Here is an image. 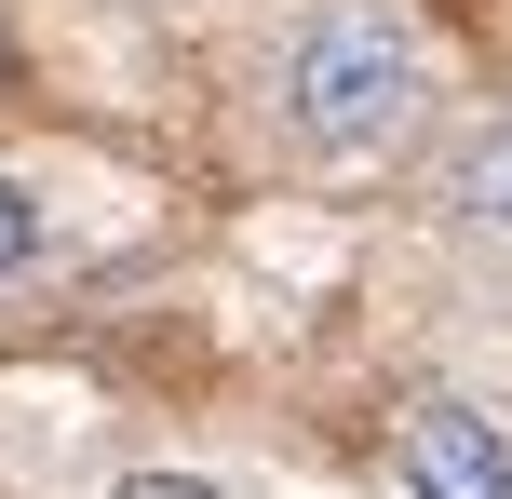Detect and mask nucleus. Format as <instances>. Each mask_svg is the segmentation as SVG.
<instances>
[{"instance_id": "obj_1", "label": "nucleus", "mask_w": 512, "mask_h": 499, "mask_svg": "<svg viewBox=\"0 0 512 499\" xmlns=\"http://www.w3.org/2000/svg\"><path fill=\"white\" fill-rule=\"evenodd\" d=\"M270 95H283V135H297L310 162L364 176V162H391L432 122V54H418V27L391 14V0H324V14H297Z\"/></svg>"}, {"instance_id": "obj_2", "label": "nucleus", "mask_w": 512, "mask_h": 499, "mask_svg": "<svg viewBox=\"0 0 512 499\" xmlns=\"http://www.w3.org/2000/svg\"><path fill=\"white\" fill-rule=\"evenodd\" d=\"M391 473H405V499H512V432L459 392H418L391 419Z\"/></svg>"}, {"instance_id": "obj_3", "label": "nucleus", "mask_w": 512, "mask_h": 499, "mask_svg": "<svg viewBox=\"0 0 512 499\" xmlns=\"http://www.w3.org/2000/svg\"><path fill=\"white\" fill-rule=\"evenodd\" d=\"M445 216L486 230V243H512V122H472V135H459V162H445Z\"/></svg>"}, {"instance_id": "obj_4", "label": "nucleus", "mask_w": 512, "mask_h": 499, "mask_svg": "<svg viewBox=\"0 0 512 499\" xmlns=\"http://www.w3.org/2000/svg\"><path fill=\"white\" fill-rule=\"evenodd\" d=\"M27 257H41V189L0 176V284H27Z\"/></svg>"}, {"instance_id": "obj_5", "label": "nucleus", "mask_w": 512, "mask_h": 499, "mask_svg": "<svg viewBox=\"0 0 512 499\" xmlns=\"http://www.w3.org/2000/svg\"><path fill=\"white\" fill-rule=\"evenodd\" d=\"M108 499H230V486H203V473H122Z\"/></svg>"}, {"instance_id": "obj_6", "label": "nucleus", "mask_w": 512, "mask_h": 499, "mask_svg": "<svg viewBox=\"0 0 512 499\" xmlns=\"http://www.w3.org/2000/svg\"><path fill=\"white\" fill-rule=\"evenodd\" d=\"M0 95H14V27H0Z\"/></svg>"}]
</instances>
